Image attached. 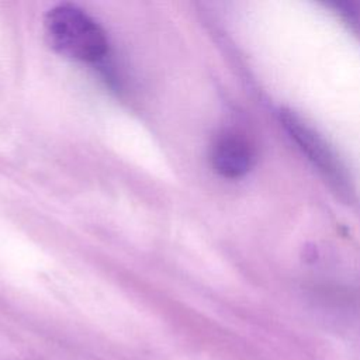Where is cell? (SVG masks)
I'll return each instance as SVG.
<instances>
[{
	"instance_id": "3957f363",
	"label": "cell",
	"mask_w": 360,
	"mask_h": 360,
	"mask_svg": "<svg viewBox=\"0 0 360 360\" xmlns=\"http://www.w3.org/2000/svg\"><path fill=\"white\" fill-rule=\"evenodd\" d=\"M256 163V149L242 134L226 131L217 136L211 146V165L225 179L248 174Z\"/></svg>"
},
{
	"instance_id": "7a4b0ae2",
	"label": "cell",
	"mask_w": 360,
	"mask_h": 360,
	"mask_svg": "<svg viewBox=\"0 0 360 360\" xmlns=\"http://www.w3.org/2000/svg\"><path fill=\"white\" fill-rule=\"evenodd\" d=\"M280 120L290 138L307 155L314 166H316L330 181L336 183L339 187L343 186L346 183L343 166L322 135L294 111L283 110Z\"/></svg>"
},
{
	"instance_id": "277c9868",
	"label": "cell",
	"mask_w": 360,
	"mask_h": 360,
	"mask_svg": "<svg viewBox=\"0 0 360 360\" xmlns=\"http://www.w3.org/2000/svg\"><path fill=\"white\" fill-rule=\"evenodd\" d=\"M333 10L354 30L360 31V1H333L329 3Z\"/></svg>"
},
{
	"instance_id": "6da1fadb",
	"label": "cell",
	"mask_w": 360,
	"mask_h": 360,
	"mask_svg": "<svg viewBox=\"0 0 360 360\" xmlns=\"http://www.w3.org/2000/svg\"><path fill=\"white\" fill-rule=\"evenodd\" d=\"M45 34L52 48L72 59L97 62L108 51L103 28L82 8L59 4L51 8L44 20Z\"/></svg>"
}]
</instances>
